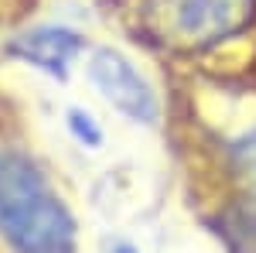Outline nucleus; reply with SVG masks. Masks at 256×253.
Returning <instances> with one entry per match:
<instances>
[{"label": "nucleus", "mask_w": 256, "mask_h": 253, "mask_svg": "<svg viewBox=\"0 0 256 253\" xmlns=\"http://www.w3.org/2000/svg\"><path fill=\"white\" fill-rule=\"evenodd\" d=\"M0 233L20 253H68L76 219L48 192L38 164L24 154H0Z\"/></svg>", "instance_id": "f257e3e1"}, {"label": "nucleus", "mask_w": 256, "mask_h": 253, "mask_svg": "<svg viewBox=\"0 0 256 253\" xmlns=\"http://www.w3.org/2000/svg\"><path fill=\"white\" fill-rule=\"evenodd\" d=\"M68 253H72V250H68Z\"/></svg>", "instance_id": "6e6552de"}, {"label": "nucleus", "mask_w": 256, "mask_h": 253, "mask_svg": "<svg viewBox=\"0 0 256 253\" xmlns=\"http://www.w3.org/2000/svg\"><path fill=\"white\" fill-rule=\"evenodd\" d=\"M256 18V0H147L144 28L154 41L198 52L246 31Z\"/></svg>", "instance_id": "f03ea898"}, {"label": "nucleus", "mask_w": 256, "mask_h": 253, "mask_svg": "<svg viewBox=\"0 0 256 253\" xmlns=\"http://www.w3.org/2000/svg\"><path fill=\"white\" fill-rule=\"evenodd\" d=\"M89 79L96 82V89L113 103L120 113H126L137 123H158L160 120V103L158 93L150 89V82L134 69V62L123 59L113 48H99L89 59Z\"/></svg>", "instance_id": "7ed1b4c3"}, {"label": "nucleus", "mask_w": 256, "mask_h": 253, "mask_svg": "<svg viewBox=\"0 0 256 253\" xmlns=\"http://www.w3.org/2000/svg\"><path fill=\"white\" fill-rule=\"evenodd\" d=\"M68 130L79 137L86 147H99L102 144V130L96 127V120L89 117L86 110H76V106L68 110Z\"/></svg>", "instance_id": "39448f33"}, {"label": "nucleus", "mask_w": 256, "mask_h": 253, "mask_svg": "<svg viewBox=\"0 0 256 253\" xmlns=\"http://www.w3.org/2000/svg\"><path fill=\"white\" fill-rule=\"evenodd\" d=\"M82 48H86V41L68 28H38V31H28V35L10 41V52L18 59L38 65L41 72L55 79L68 76V65Z\"/></svg>", "instance_id": "20e7f679"}, {"label": "nucleus", "mask_w": 256, "mask_h": 253, "mask_svg": "<svg viewBox=\"0 0 256 253\" xmlns=\"http://www.w3.org/2000/svg\"><path fill=\"white\" fill-rule=\"evenodd\" d=\"M232 154H236V168L250 178V185L256 188V130L250 137H242V140H239Z\"/></svg>", "instance_id": "423d86ee"}, {"label": "nucleus", "mask_w": 256, "mask_h": 253, "mask_svg": "<svg viewBox=\"0 0 256 253\" xmlns=\"http://www.w3.org/2000/svg\"><path fill=\"white\" fill-rule=\"evenodd\" d=\"M113 253H137V250H130V246H120V250H113Z\"/></svg>", "instance_id": "0eeeda50"}]
</instances>
